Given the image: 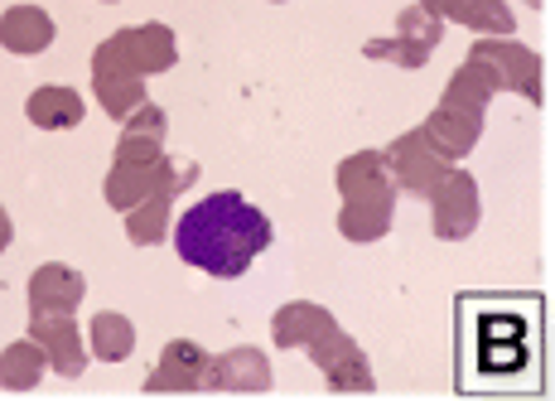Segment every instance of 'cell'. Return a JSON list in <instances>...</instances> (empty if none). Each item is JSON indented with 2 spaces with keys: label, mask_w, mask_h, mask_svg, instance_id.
Here are the masks:
<instances>
[{
  "label": "cell",
  "mask_w": 555,
  "mask_h": 401,
  "mask_svg": "<svg viewBox=\"0 0 555 401\" xmlns=\"http://www.w3.org/2000/svg\"><path fill=\"white\" fill-rule=\"evenodd\" d=\"M266 247H271V218L256 204H247L237 189L198 198L175 223V251L189 267L208 271L218 281L247 276V267Z\"/></svg>",
  "instance_id": "obj_1"
},
{
  "label": "cell",
  "mask_w": 555,
  "mask_h": 401,
  "mask_svg": "<svg viewBox=\"0 0 555 401\" xmlns=\"http://www.w3.org/2000/svg\"><path fill=\"white\" fill-rule=\"evenodd\" d=\"M338 194H344V208H338V232L348 242H377L387 237L391 214H397V179H391V165L382 151H358L338 165Z\"/></svg>",
  "instance_id": "obj_2"
},
{
  "label": "cell",
  "mask_w": 555,
  "mask_h": 401,
  "mask_svg": "<svg viewBox=\"0 0 555 401\" xmlns=\"http://www.w3.org/2000/svg\"><path fill=\"white\" fill-rule=\"evenodd\" d=\"M493 92H503L498 73L488 68L483 59H464L454 68L450 88H444L440 107L425 121V135H430L450 160H464L478 145V135H483V112H488V102H493Z\"/></svg>",
  "instance_id": "obj_3"
},
{
  "label": "cell",
  "mask_w": 555,
  "mask_h": 401,
  "mask_svg": "<svg viewBox=\"0 0 555 401\" xmlns=\"http://www.w3.org/2000/svg\"><path fill=\"white\" fill-rule=\"evenodd\" d=\"M194 179H198L194 160H169V155H159L155 165H112V174H106V204L126 214V208H135L151 194H175L179 198Z\"/></svg>",
  "instance_id": "obj_4"
},
{
  "label": "cell",
  "mask_w": 555,
  "mask_h": 401,
  "mask_svg": "<svg viewBox=\"0 0 555 401\" xmlns=\"http://www.w3.org/2000/svg\"><path fill=\"white\" fill-rule=\"evenodd\" d=\"M478 373L483 377H517L531 363V324L527 314L493 310L478 320Z\"/></svg>",
  "instance_id": "obj_5"
},
{
  "label": "cell",
  "mask_w": 555,
  "mask_h": 401,
  "mask_svg": "<svg viewBox=\"0 0 555 401\" xmlns=\"http://www.w3.org/2000/svg\"><path fill=\"white\" fill-rule=\"evenodd\" d=\"M382 155H387L397 189H405V194H415V198H430L435 189L444 184V174L454 170L450 155H444L440 145L430 141V135H425V126H421V131L397 135V141H391Z\"/></svg>",
  "instance_id": "obj_6"
},
{
  "label": "cell",
  "mask_w": 555,
  "mask_h": 401,
  "mask_svg": "<svg viewBox=\"0 0 555 401\" xmlns=\"http://www.w3.org/2000/svg\"><path fill=\"white\" fill-rule=\"evenodd\" d=\"M179 49H175V29L169 25H135V29H116L112 39L92 54V63L106 68H126V73H165L175 68Z\"/></svg>",
  "instance_id": "obj_7"
},
{
  "label": "cell",
  "mask_w": 555,
  "mask_h": 401,
  "mask_svg": "<svg viewBox=\"0 0 555 401\" xmlns=\"http://www.w3.org/2000/svg\"><path fill=\"white\" fill-rule=\"evenodd\" d=\"M309 363L319 367V373L328 377V387L334 392H344V397H367V392H377V377H372V367H367V353L348 339L344 329H324L314 344H309Z\"/></svg>",
  "instance_id": "obj_8"
},
{
  "label": "cell",
  "mask_w": 555,
  "mask_h": 401,
  "mask_svg": "<svg viewBox=\"0 0 555 401\" xmlns=\"http://www.w3.org/2000/svg\"><path fill=\"white\" fill-rule=\"evenodd\" d=\"M468 59H483L488 68L498 73L503 92H521L531 107H541V59L531 54L527 44H517L512 35H493V39L468 49Z\"/></svg>",
  "instance_id": "obj_9"
},
{
  "label": "cell",
  "mask_w": 555,
  "mask_h": 401,
  "mask_svg": "<svg viewBox=\"0 0 555 401\" xmlns=\"http://www.w3.org/2000/svg\"><path fill=\"white\" fill-rule=\"evenodd\" d=\"M430 214H435V237L440 242H464L468 232L483 218V204H478V179L468 170H450L444 184L430 194Z\"/></svg>",
  "instance_id": "obj_10"
},
{
  "label": "cell",
  "mask_w": 555,
  "mask_h": 401,
  "mask_svg": "<svg viewBox=\"0 0 555 401\" xmlns=\"http://www.w3.org/2000/svg\"><path fill=\"white\" fill-rule=\"evenodd\" d=\"M29 339L44 348V358H49L53 373L82 377V367H88V353H82L78 324H73L68 310H35V320H29Z\"/></svg>",
  "instance_id": "obj_11"
},
{
  "label": "cell",
  "mask_w": 555,
  "mask_h": 401,
  "mask_svg": "<svg viewBox=\"0 0 555 401\" xmlns=\"http://www.w3.org/2000/svg\"><path fill=\"white\" fill-rule=\"evenodd\" d=\"M203 387H212V392H237V397H261V392H271V363H266V353H256V348H232V353L208 363Z\"/></svg>",
  "instance_id": "obj_12"
},
{
  "label": "cell",
  "mask_w": 555,
  "mask_h": 401,
  "mask_svg": "<svg viewBox=\"0 0 555 401\" xmlns=\"http://www.w3.org/2000/svg\"><path fill=\"white\" fill-rule=\"evenodd\" d=\"M203 373H208V353H203L194 339H175V344H165V353H159V367L145 377V392H151V397L198 392Z\"/></svg>",
  "instance_id": "obj_13"
},
{
  "label": "cell",
  "mask_w": 555,
  "mask_h": 401,
  "mask_svg": "<svg viewBox=\"0 0 555 401\" xmlns=\"http://www.w3.org/2000/svg\"><path fill=\"white\" fill-rule=\"evenodd\" d=\"M435 20H454V25L474 29V35H512L517 15L503 0H421Z\"/></svg>",
  "instance_id": "obj_14"
},
{
  "label": "cell",
  "mask_w": 555,
  "mask_h": 401,
  "mask_svg": "<svg viewBox=\"0 0 555 401\" xmlns=\"http://www.w3.org/2000/svg\"><path fill=\"white\" fill-rule=\"evenodd\" d=\"M334 324H338V320L324 310V305H314V300H291V305H281V310H275L271 339L281 344V348H309L324 329H334Z\"/></svg>",
  "instance_id": "obj_15"
},
{
  "label": "cell",
  "mask_w": 555,
  "mask_h": 401,
  "mask_svg": "<svg viewBox=\"0 0 555 401\" xmlns=\"http://www.w3.org/2000/svg\"><path fill=\"white\" fill-rule=\"evenodd\" d=\"M0 44L10 54H44L53 44V20L39 5H10L0 15Z\"/></svg>",
  "instance_id": "obj_16"
},
{
  "label": "cell",
  "mask_w": 555,
  "mask_h": 401,
  "mask_svg": "<svg viewBox=\"0 0 555 401\" xmlns=\"http://www.w3.org/2000/svg\"><path fill=\"white\" fill-rule=\"evenodd\" d=\"M82 276L73 267H59V261H49V267H39L35 276H29V310H73V305L82 300Z\"/></svg>",
  "instance_id": "obj_17"
},
{
  "label": "cell",
  "mask_w": 555,
  "mask_h": 401,
  "mask_svg": "<svg viewBox=\"0 0 555 401\" xmlns=\"http://www.w3.org/2000/svg\"><path fill=\"white\" fill-rule=\"evenodd\" d=\"M92 82H98V102L116 121H126L135 107L145 102V82L141 73H126V68H106V63H92Z\"/></svg>",
  "instance_id": "obj_18"
},
{
  "label": "cell",
  "mask_w": 555,
  "mask_h": 401,
  "mask_svg": "<svg viewBox=\"0 0 555 401\" xmlns=\"http://www.w3.org/2000/svg\"><path fill=\"white\" fill-rule=\"evenodd\" d=\"M25 112L44 131H73L82 121V98L73 88H39V92H29Z\"/></svg>",
  "instance_id": "obj_19"
},
{
  "label": "cell",
  "mask_w": 555,
  "mask_h": 401,
  "mask_svg": "<svg viewBox=\"0 0 555 401\" xmlns=\"http://www.w3.org/2000/svg\"><path fill=\"white\" fill-rule=\"evenodd\" d=\"M44 367H49L44 348L35 339H20L0 353V387H5V392H29V387H39Z\"/></svg>",
  "instance_id": "obj_20"
},
{
  "label": "cell",
  "mask_w": 555,
  "mask_h": 401,
  "mask_svg": "<svg viewBox=\"0 0 555 401\" xmlns=\"http://www.w3.org/2000/svg\"><path fill=\"white\" fill-rule=\"evenodd\" d=\"M169 204H175V194H151L135 208H126V237H131L135 247H155V242H165Z\"/></svg>",
  "instance_id": "obj_21"
},
{
  "label": "cell",
  "mask_w": 555,
  "mask_h": 401,
  "mask_svg": "<svg viewBox=\"0 0 555 401\" xmlns=\"http://www.w3.org/2000/svg\"><path fill=\"white\" fill-rule=\"evenodd\" d=\"M131 348H135V329L126 314L106 310L92 320V353H98L102 363H121V358H131Z\"/></svg>",
  "instance_id": "obj_22"
},
{
  "label": "cell",
  "mask_w": 555,
  "mask_h": 401,
  "mask_svg": "<svg viewBox=\"0 0 555 401\" xmlns=\"http://www.w3.org/2000/svg\"><path fill=\"white\" fill-rule=\"evenodd\" d=\"M362 54L367 59H377V63H397V68H425V59H430V49L425 44H415V39H367L362 44Z\"/></svg>",
  "instance_id": "obj_23"
},
{
  "label": "cell",
  "mask_w": 555,
  "mask_h": 401,
  "mask_svg": "<svg viewBox=\"0 0 555 401\" xmlns=\"http://www.w3.org/2000/svg\"><path fill=\"white\" fill-rule=\"evenodd\" d=\"M397 29H401V39H415V44H425V49L444 44V20H435L425 5H405L397 15Z\"/></svg>",
  "instance_id": "obj_24"
},
{
  "label": "cell",
  "mask_w": 555,
  "mask_h": 401,
  "mask_svg": "<svg viewBox=\"0 0 555 401\" xmlns=\"http://www.w3.org/2000/svg\"><path fill=\"white\" fill-rule=\"evenodd\" d=\"M159 155H165V135L151 131H126L116 145V165H155Z\"/></svg>",
  "instance_id": "obj_25"
},
{
  "label": "cell",
  "mask_w": 555,
  "mask_h": 401,
  "mask_svg": "<svg viewBox=\"0 0 555 401\" xmlns=\"http://www.w3.org/2000/svg\"><path fill=\"white\" fill-rule=\"evenodd\" d=\"M10 247V218H5V208H0V251Z\"/></svg>",
  "instance_id": "obj_26"
},
{
  "label": "cell",
  "mask_w": 555,
  "mask_h": 401,
  "mask_svg": "<svg viewBox=\"0 0 555 401\" xmlns=\"http://www.w3.org/2000/svg\"><path fill=\"white\" fill-rule=\"evenodd\" d=\"M527 5H541V0H527Z\"/></svg>",
  "instance_id": "obj_27"
}]
</instances>
